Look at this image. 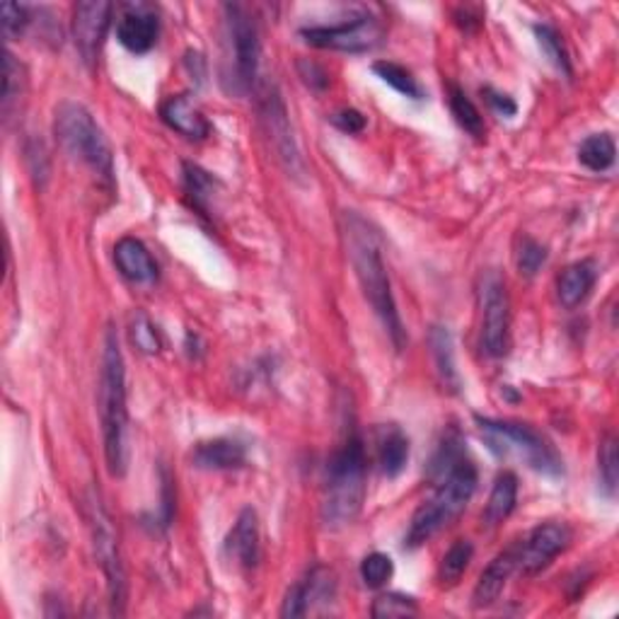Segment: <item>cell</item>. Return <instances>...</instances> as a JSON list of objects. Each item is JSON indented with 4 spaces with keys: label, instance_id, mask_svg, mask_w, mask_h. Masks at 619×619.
Here are the masks:
<instances>
[{
    "label": "cell",
    "instance_id": "1",
    "mask_svg": "<svg viewBox=\"0 0 619 619\" xmlns=\"http://www.w3.org/2000/svg\"><path fill=\"white\" fill-rule=\"evenodd\" d=\"M462 438L458 431L445 436V443L438 450V455L433 460V468L438 472V486L431 494V499H426L417 513L411 515L409 531L405 535V547L417 549L426 545L433 535H438L460 518V513L468 508V503L472 501L476 492V468L474 462L468 458L462 448Z\"/></svg>",
    "mask_w": 619,
    "mask_h": 619
},
{
    "label": "cell",
    "instance_id": "2",
    "mask_svg": "<svg viewBox=\"0 0 619 619\" xmlns=\"http://www.w3.org/2000/svg\"><path fill=\"white\" fill-rule=\"evenodd\" d=\"M344 238H346V250L352 256V264L356 271V279L364 288L366 301L370 303L373 313L378 315L387 337L392 339L397 352H402L407 342V332L399 317V310L392 295L390 276H387V266L382 262L380 242L376 230L354 211H346L344 216Z\"/></svg>",
    "mask_w": 619,
    "mask_h": 619
},
{
    "label": "cell",
    "instance_id": "3",
    "mask_svg": "<svg viewBox=\"0 0 619 619\" xmlns=\"http://www.w3.org/2000/svg\"><path fill=\"white\" fill-rule=\"evenodd\" d=\"M366 445L356 431L346 433L342 445L327 460L325 486H322V523L329 531H342L356 518L366 501Z\"/></svg>",
    "mask_w": 619,
    "mask_h": 619
},
{
    "label": "cell",
    "instance_id": "4",
    "mask_svg": "<svg viewBox=\"0 0 619 619\" xmlns=\"http://www.w3.org/2000/svg\"><path fill=\"white\" fill-rule=\"evenodd\" d=\"M97 405L105 438V458L112 476L126 474L128 470V399H126V364L114 329L105 334V352H102Z\"/></svg>",
    "mask_w": 619,
    "mask_h": 619
},
{
    "label": "cell",
    "instance_id": "5",
    "mask_svg": "<svg viewBox=\"0 0 619 619\" xmlns=\"http://www.w3.org/2000/svg\"><path fill=\"white\" fill-rule=\"evenodd\" d=\"M223 66L221 83L232 97H248L260 75L262 42L256 22L242 6H223Z\"/></svg>",
    "mask_w": 619,
    "mask_h": 619
},
{
    "label": "cell",
    "instance_id": "6",
    "mask_svg": "<svg viewBox=\"0 0 619 619\" xmlns=\"http://www.w3.org/2000/svg\"><path fill=\"white\" fill-rule=\"evenodd\" d=\"M54 132L59 144L71 158L87 165L99 179L112 185L114 179V155L112 146L102 132L95 116L77 102H61L56 107Z\"/></svg>",
    "mask_w": 619,
    "mask_h": 619
},
{
    "label": "cell",
    "instance_id": "7",
    "mask_svg": "<svg viewBox=\"0 0 619 619\" xmlns=\"http://www.w3.org/2000/svg\"><path fill=\"white\" fill-rule=\"evenodd\" d=\"M476 426L489 443V450L499 458L515 455L521 458L527 468L545 474V476H562L564 460L554 450V445L545 436L535 431L533 426L518 421H499L489 417H474Z\"/></svg>",
    "mask_w": 619,
    "mask_h": 619
},
{
    "label": "cell",
    "instance_id": "8",
    "mask_svg": "<svg viewBox=\"0 0 619 619\" xmlns=\"http://www.w3.org/2000/svg\"><path fill=\"white\" fill-rule=\"evenodd\" d=\"M301 36L310 46L344 51V54H366L380 46L382 24L370 12H358L337 24H319V28H303Z\"/></svg>",
    "mask_w": 619,
    "mask_h": 619
},
{
    "label": "cell",
    "instance_id": "9",
    "mask_svg": "<svg viewBox=\"0 0 619 619\" xmlns=\"http://www.w3.org/2000/svg\"><path fill=\"white\" fill-rule=\"evenodd\" d=\"M482 305V348L486 356L501 358L508 352L511 334V301L506 283L496 269H489L480 281Z\"/></svg>",
    "mask_w": 619,
    "mask_h": 619
},
{
    "label": "cell",
    "instance_id": "10",
    "mask_svg": "<svg viewBox=\"0 0 619 619\" xmlns=\"http://www.w3.org/2000/svg\"><path fill=\"white\" fill-rule=\"evenodd\" d=\"M260 119H262L269 144L276 153V160L283 165V170H286L291 177H303L305 165L301 158L298 144H295L288 109H286V105H283V99L276 90L264 87L262 99H260Z\"/></svg>",
    "mask_w": 619,
    "mask_h": 619
},
{
    "label": "cell",
    "instance_id": "11",
    "mask_svg": "<svg viewBox=\"0 0 619 619\" xmlns=\"http://www.w3.org/2000/svg\"><path fill=\"white\" fill-rule=\"evenodd\" d=\"M93 542H95V557L107 576L109 602L114 615H124L126 605V571L119 557V545H116L114 527L109 523V515L95 501L93 503Z\"/></svg>",
    "mask_w": 619,
    "mask_h": 619
},
{
    "label": "cell",
    "instance_id": "12",
    "mask_svg": "<svg viewBox=\"0 0 619 619\" xmlns=\"http://www.w3.org/2000/svg\"><path fill=\"white\" fill-rule=\"evenodd\" d=\"M571 545V531L564 523H542L525 539H518V566L525 576H535Z\"/></svg>",
    "mask_w": 619,
    "mask_h": 619
},
{
    "label": "cell",
    "instance_id": "13",
    "mask_svg": "<svg viewBox=\"0 0 619 619\" xmlns=\"http://www.w3.org/2000/svg\"><path fill=\"white\" fill-rule=\"evenodd\" d=\"M112 12L114 6L107 0H87V3H77L73 10V42L87 66H93L102 44H105Z\"/></svg>",
    "mask_w": 619,
    "mask_h": 619
},
{
    "label": "cell",
    "instance_id": "14",
    "mask_svg": "<svg viewBox=\"0 0 619 619\" xmlns=\"http://www.w3.org/2000/svg\"><path fill=\"white\" fill-rule=\"evenodd\" d=\"M337 596V576L327 566L310 569L298 584H293L283 600V617H305L313 612L315 602H327Z\"/></svg>",
    "mask_w": 619,
    "mask_h": 619
},
{
    "label": "cell",
    "instance_id": "15",
    "mask_svg": "<svg viewBox=\"0 0 619 619\" xmlns=\"http://www.w3.org/2000/svg\"><path fill=\"white\" fill-rule=\"evenodd\" d=\"M158 15L148 6H126L119 22H116V39L132 54H148L158 42Z\"/></svg>",
    "mask_w": 619,
    "mask_h": 619
},
{
    "label": "cell",
    "instance_id": "16",
    "mask_svg": "<svg viewBox=\"0 0 619 619\" xmlns=\"http://www.w3.org/2000/svg\"><path fill=\"white\" fill-rule=\"evenodd\" d=\"M260 518H256L254 508H242L235 525L225 537V557L235 562L238 569L252 571L260 564Z\"/></svg>",
    "mask_w": 619,
    "mask_h": 619
},
{
    "label": "cell",
    "instance_id": "17",
    "mask_svg": "<svg viewBox=\"0 0 619 619\" xmlns=\"http://www.w3.org/2000/svg\"><path fill=\"white\" fill-rule=\"evenodd\" d=\"M518 542L511 545L508 549L499 552L496 557L489 562L486 569L482 571L480 580H476L474 592H472V605L476 610L492 608V605L501 598L503 588H506L508 578L513 576V571L518 569Z\"/></svg>",
    "mask_w": 619,
    "mask_h": 619
},
{
    "label": "cell",
    "instance_id": "18",
    "mask_svg": "<svg viewBox=\"0 0 619 619\" xmlns=\"http://www.w3.org/2000/svg\"><path fill=\"white\" fill-rule=\"evenodd\" d=\"M248 462V450L235 438H211L201 441L191 450V464L206 472L240 470Z\"/></svg>",
    "mask_w": 619,
    "mask_h": 619
},
{
    "label": "cell",
    "instance_id": "19",
    "mask_svg": "<svg viewBox=\"0 0 619 619\" xmlns=\"http://www.w3.org/2000/svg\"><path fill=\"white\" fill-rule=\"evenodd\" d=\"M160 116L162 122L177 132L179 136H185L189 140H206L211 136V124L206 119L203 112L193 105L187 95H177L165 99L160 105Z\"/></svg>",
    "mask_w": 619,
    "mask_h": 619
},
{
    "label": "cell",
    "instance_id": "20",
    "mask_svg": "<svg viewBox=\"0 0 619 619\" xmlns=\"http://www.w3.org/2000/svg\"><path fill=\"white\" fill-rule=\"evenodd\" d=\"M114 264L132 283H153L158 279V264L146 244L136 238H122L114 244Z\"/></svg>",
    "mask_w": 619,
    "mask_h": 619
},
{
    "label": "cell",
    "instance_id": "21",
    "mask_svg": "<svg viewBox=\"0 0 619 619\" xmlns=\"http://www.w3.org/2000/svg\"><path fill=\"white\" fill-rule=\"evenodd\" d=\"M598 281L596 262L584 260L566 266L557 279V298L566 310H574L580 303H586L592 286Z\"/></svg>",
    "mask_w": 619,
    "mask_h": 619
},
{
    "label": "cell",
    "instance_id": "22",
    "mask_svg": "<svg viewBox=\"0 0 619 619\" xmlns=\"http://www.w3.org/2000/svg\"><path fill=\"white\" fill-rule=\"evenodd\" d=\"M429 346H431V356L436 364V373L438 380L450 392L460 390V373L455 368V346H453V334H450L448 327L436 325L429 332Z\"/></svg>",
    "mask_w": 619,
    "mask_h": 619
},
{
    "label": "cell",
    "instance_id": "23",
    "mask_svg": "<svg viewBox=\"0 0 619 619\" xmlns=\"http://www.w3.org/2000/svg\"><path fill=\"white\" fill-rule=\"evenodd\" d=\"M378 462L382 474L390 480L405 472L409 462V438L399 426L390 423L378 431Z\"/></svg>",
    "mask_w": 619,
    "mask_h": 619
},
{
    "label": "cell",
    "instance_id": "24",
    "mask_svg": "<svg viewBox=\"0 0 619 619\" xmlns=\"http://www.w3.org/2000/svg\"><path fill=\"white\" fill-rule=\"evenodd\" d=\"M515 503H518V476L513 472H501L482 513L484 527H499L513 513Z\"/></svg>",
    "mask_w": 619,
    "mask_h": 619
},
{
    "label": "cell",
    "instance_id": "25",
    "mask_svg": "<svg viewBox=\"0 0 619 619\" xmlns=\"http://www.w3.org/2000/svg\"><path fill=\"white\" fill-rule=\"evenodd\" d=\"M617 158L615 138L610 134H592L578 148V162L588 167L590 172L610 170Z\"/></svg>",
    "mask_w": 619,
    "mask_h": 619
},
{
    "label": "cell",
    "instance_id": "26",
    "mask_svg": "<svg viewBox=\"0 0 619 619\" xmlns=\"http://www.w3.org/2000/svg\"><path fill=\"white\" fill-rule=\"evenodd\" d=\"M472 557H474V547L470 539L453 542L450 549L445 552L441 566H438V580H441V586H445V588L458 586L464 571L470 569Z\"/></svg>",
    "mask_w": 619,
    "mask_h": 619
},
{
    "label": "cell",
    "instance_id": "27",
    "mask_svg": "<svg viewBox=\"0 0 619 619\" xmlns=\"http://www.w3.org/2000/svg\"><path fill=\"white\" fill-rule=\"evenodd\" d=\"M448 105H450V112H453V116H455V122L460 124V128H464V132H468L472 138H484L486 128H484L482 114L458 85H450Z\"/></svg>",
    "mask_w": 619,
    "mask_h": 619
},
{
    "label": "cell",
    "instance_id": "28",
    "mask_svg": "<svg viewBox=\"0 0 619 619\" xmlns=\"http://www.w3.org/2000/svg\"><path fill=\"white\" fill-rule=\"evenodd\" d=\"M535 36H537V44L542 49V54L547 56L552 66L557 69L562 75L571 77L574 75L571 59H569V51H566V46L562 42V34L554 30L552 24H535Z\"/></svg>",
    "mask_w": 619,
    "mask_h": 619
},
{
    "label": "cell",
    "instance_id": "29",
    "mask_svg": "<svg viewBox=\"0 0 619 619\" xmlns=\"http://www.w3.org/2000/svg\"><path fill=\"white\" fill-rule=\"evenodd\" d=\"M376 75L380 77L382 83L390 85L392 90H397L399 95H405L409 99H423V87L419 85V81L411 71H407L405 66H399V63L392 61H378L376 66H373Z\"/></svg>",
    "mask_w": 619,
    "mask_h": 619
},
{
    "label": "cell",
    "instance_id": "30",
    "mask_svg": "<svg viewBox=\"0 0 619 619\" xmlns=\"http://www.w3.org/2000/svg\"><path fill=\"white\" fill-rule=\"evenodd\" d=\"M185 189L193 209L201 211L203 216L209 213V201L213 199L216 179L206 170H201L199 165L185 162Z\"/></svg>",
    "mask_w": 619,
    "mask_h": 619
},
{
    "label": "cell",
    "instance_id": "31",
    "mask_svg": "<svg viewBox=\"0 0 619 619\" xmlns=\"http://www.w3.org/2000/svg\"><path fill=\"white\" fill-rule=\"evenodd\" d=\"M598 470H600L602 492L612 499L617 494V480H619V455H617L615 436L602 438L598 450Z\"/></svg>",
    "mask_w": 619,
    "mask_h": 619
},
{
    "label": "cell",
    "instance_id": "32",
    "mask_svg": "<svg viewBox=\"0 0 619 619\" xmlns=\"http://www.w3.org/2000/svg\"><path fill=\"white\" fill-rule=\"evenodd\" d=\"M419 612V605L411 596L402 592H385L376 602H373L370 615L378 619H392V617H415Z\"/></svg>",
    "mask_w": 619,
    "mask_h": 619
},
{
    "label": "cell",
    "instance_id": "33",
    "mask_svg": "<svg viewBox=\"0 0 619 619\" xmlns=\"http://www.w3.org/2000/svg\"><path fill=\"white\" fill-rule=\"evenodd\" d=\"M395 574V564L382 552H373L360 562V578L368 588H382Z\"/></svg>",
    "mask_w": 619,
    "mask_h": 619
},
{
    "label": "cell",
    "instance_id": "34",
    "mask_svg": "<svg viewBox=\"0 0 619 619\" xmlns=\"http://www.w3.org/2000/svg\"><path fill=\"white\" fill-rule=\"evenodd\" d=\"M515 262H518V271L523 276L533 279L537 271L542 269V264L547 262V248H545V244H539L535 238L525 235V238H521Z\"/></svg>",
    "mask_w": 619,
    "mask_h": 619
},
{
    "label": "cell",
    "instance_id": "35",
    "mask_svg": "<svg viewBox=\"0 0 619 619\" xmlns=\"http://www.w3.org/2000/svg\"><path fill=\"white\" fill-rule=\"evenodd\" d=\"M132 339H134V344H136L144 354H158V352H160L158 329L153 327V322H150L144 313H138V315L134 317Z\"/></svg>",
    "mask_w": 619,
    "mask_h": 619
},
{
    "label": "cell",
    "instance_id": "36",
    "mask_svg": "<svg viewBox=\"0 0 619 619\" xmlns=\"http://www.w3.org/2000/svg\"><path fill=\"white\" fill-rule=\"evenodd\" d=\"M3 107L6 112L10 109L12 105V99L20 97V87H22V69H20V63L15 61V56L6 54V66H3Z\"/></svg>",
    "mask_w": 619,
    "mask_h": 619
},
{
    "label": "cell",
    "instance_id": "37",
    "mask_svg": "<svg viewBox=\"0 0 619 619\" xmlns=\"http://www.w3.org/2000/svg\"><path fill=\"white\" fill-rule=\"evenodd\" d=\"M30 24V10L18 3H6L3 6V34L6 39H15L24 32Z\"/></svg>",
    "mask_w": 619,
    "mask_h": 619
},
{
    "label": "cell",
    "instance_id": "38",
    "mask_svg": "<svg viewBox=\"0 0 619 619\" xmlns=\"http://www.w3.org/2000/svg\"><path fill=\"white\" fill-rule=\"evenodd\" d=\"M332 124L337 126L339 132L354 136V134H360L366 128V116L354 107H344V109L332 114Z\"/></svg>",
    "mask_w": 619,
    "mask_h": 619
},
{
    "label": "cell",
    "instance_id": "39",
    "mask_svg": "<svg viewBox=\"0 0 619 619\" xmlns=\"http://www.w3.org/2000/svg\"><path fill=\"white\" fill-rule=\"evenodd\" d=\"M482 95L486 97L489 107H492V109H494L496 114L506 116V119H511V116H515V114H518V105H515V102H513V97L503 95V93H496V90H494V87H484V90H482Z\"/></svg>",
    "mask_w": 619,
    "mask_h": 619
}]
</instances>
